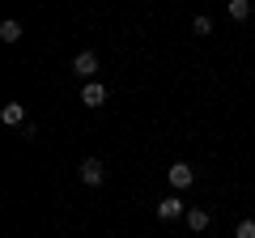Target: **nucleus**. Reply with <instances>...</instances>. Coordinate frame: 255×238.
<instances>
[{
	"mask_svg": "<svg viewBox=\"0 0 255 238\" xmlns=\"http://www.w3.org/2000/svg\"><path fill=\"white\" fill-rule=\"evenodd\" d=\"M0 119H4L9 128H17V123H26V107H21V102H9V107L0 111Z\"/></svg>",
	"mask_w": 255,
	"mask_h": 238,
	"instance_id": "423d86ee",
	"label": "nucleus"
},
{
	"mask_svg": "<svg viewBox=\"0 0 255 238\" xmlns=\"http://www.w3.org/2000/svg\"><path fill=\"white\" fill-rule=\"evenodd\" d=\"M230 17L247 21V17H251V0H230Z\"/></svg>",
	"mask_w": 255,
	"mask_h": 238,
	"instance_id": "1a4fd4ad",
	"label": "nucleus"
},
{
	"mask_svg": "<svg viewBox=\"0 0 255 238\" xmlns=\"http://www.w3.org/2000/svg\"><path fill=\"white\" fill-rule=\"evenodd\" d=\"M0 38H4V43H17V38H21V21H0Z\"/></svg>",
	"mask_w": 255,
	"mask_h": 238,
	"instance_id": "6e6552de",
	"label": "nucleus"
},
{
	"mask_svg": "<svg viewBox=\"0 0 255 238\" xmlns=\"http://www.w3.org/2000/svg\"><path fill=\"white\" fill-rule=\"evenodd\" d=\"M166 179H170V187H179V192H183V187H191V183H196V170H191L187 162H174L170 170H166Z\"/></svg>",
	"mask_w": 255,
	"mask_h": 238,
	"instance_id": "f257e3e1",
	"label": "nucleus"
},
{
	"mask_svg": "<svg viewBox=\"0 0 255 238\" xmlns=\"http://www.w3.org/2000/svg\"><path fill=\"white\" fill-rule=\"evenodd\" d=\"M157 217H162V221H174V217H187V209H183L179 196H166V200L157 204Z\"/></svg>",
	"mask_w": 255,
	"mask_h": 238,
	"instance_id": "39448f33",
	"label": "nucleus"
},
{
	"mask_svg": "<svg viewBox=\"0 0 255 238\" xmlns=\"http://www.w3.org/2000/svg\"><path fill=\"white\" fill-rule=\"evenodd\" d=\"M73 73H77V77H90V81H94V73H98V55H94V51H81V55L73 60Z\"/></svg>",
	"mask_w": 255,
	"mask_h": 238,
	"instance_id": "20e7f679",
	"label": "nucleus"
},
{
	"mask_svg": "<svg viewBox=\"0 0 255 238\" xmlns=\"http://www.w3.org/2000/svg\"><path fill=\"white\" fill-rule=\"evenodd\" d=\"M191 30H196V34H213V17H204V13H200V17L191 21Z\"/></svg>",
	"mask_w": 255,
	"mask_h": 238,
	"instance_id": "9d476101",
	"label": "nucleus"
},
{
	"mask_svg": "<svg viewBox=\"0 0 255 238\" xmlns=\"http://www.w3.org/2000/svg\"><path fill=\"white\" fill-rule=\"evenodd\" d=\"M209 213L204 209H187V226H191V234H204V230H209Z\"/></svg>",
	"mask_w": 255,
	"mask_h": 238,
	"instance_id": "0eeeda50",
	"label": "nucleus"
},
{
	"mask_svg": "<svg viewBox=\"0 0 255 238\" xmlns=\"http://www.w3.org/2000/svg\"><path fill=\"white\" fill-rule=\"evenodd\" d=\"M234 238H255V221H251V217H247V221H238Z\"/></svg>",
	"mask_w": 255,
	"mask_h": 238,
	"instance_id": "9b49d317",
	"label": "nucleus"
},
{
	"mask_svg": "<svg viewBox=\"0 0 255 238\" xmlns=\"http://www.w3.org/2000/svg\"><path fill=\"white\" fill-rule=\"evenodd\" d=\"M81 102H85L90 111H98L102 102H107V85H102V81H85V90H81Z\"/></svg>",
	"mask_w": 255,
	"mask_h": 238,
	"instance_id": "f03ea898",
	"label": "nucleus"
},
{
	"mask_svg": "<svg viewBox=\"0 0 255 238\" xmlns=\"http://www.w3.org/2000/svg\"><path fill=\"white\" fill-rule=\"evenodd\" d=\"M102 174H107V170H102L98 157H85V162H81V183H85V187H98Z\"/></svg>",
	"mask_w": 255,
	"mask_h": 238,
	"instance_id": "7ed1b4c3",
	"label": "nucleus"
}]
</instances>
